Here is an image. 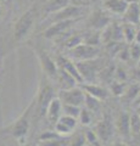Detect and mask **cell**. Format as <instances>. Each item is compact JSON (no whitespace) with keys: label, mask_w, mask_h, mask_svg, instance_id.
Returning <instances> with one entry per match:
<instances>
[{"label":"cell","mask_w":140,"mask_h":146,"mask_svg":"<svg viewBox=\"0 0 140 146\" xmlns=\"http://www.w3.org/2000/svg\"><path fill=\"white\" fill-rule=\"evenodd\" d=\"M78 118H79V121H80L82 124L88 125V124L92 123V118H93L92 117V112H90L88 108H82L80 110V113H79Z\"/></svg>","instance_id":"obj_26"},{"label":"cell","mask_w":140,"mask_h":146,"mask_svg":"<svg viewBox=\"0 0 140 146\" xmlns=\"http://www.w3.org/2000/svg\"><path fill=\"white\" fill-rule=\"evenodd\" d=\"M80 107L78 106H73V105H66V104H62V113L67 116H71V117H74L78 119V116L80 113Z\"/></svg>","instance_id":"obj_23"},{"label":"cell","mask_w":140,"mask_h":146,"mask_svg":"<svg viewBox=\"0 0 140 146\" xmlns=\"http://www.w3.org/2000/svg\"><path fill=\"white\" fill-rule=\"evenodd\" d=\"M129 56L134 58V60H139L140 58V44L137 42H133L130 43V46H129Z\"/></svg>","instance_id":"obj_27"},{"label":"cell","mask_w":140,"mask_h":146,"mask_svg":"<svg viewBox=\"0 0 140 146\" xmlns=\"http://www.w3.org/2000/svg\"><path fill=\"white\" fill-rule=\"evenodd\" d=\"M60 101L66 105H73V106L82 107L84 105V99H85V93L83 89L73 86L71 89L61 90L60 94Z\"/></svg>","instance_id":"obj_6"},{"label":"cell","mask_w":140,"mask_h":146,"mask_svg":"<svg viewBox=\"0 0 140 146\" xmlns=\"http://www.w3.org/2000/svg\"><path fill=\"white\" fill-rule=\"evenodd\" d=\"M127 6L128 3L125 0H104V7L115 15H123Z\"/></svg>","instance_id":"obj_15"},{"label":"cell","mask_w":140,"mask_h":146,"mask_svg":"<svg viewBox=\"0 0 140 146\" xmlns=\"http://www.w3.org/2000/svg\"><path fill=\"white\" fill-rule=\"evenodd\" d=\"M111 89H112V93L117 96H119V95H123L124 91H125V84L123 82H116V83H112L111 85Z\"/></svg>","instance_id":"obj_31"},{"label":"cell","mask_w":140,"mask_h":146,"mask_svg":"<svg viewBox=\"0 0 140 146\" xmlns=\"http://www.w3.org/2000/svg\"><path fill=\"white\" fill-rule=\"evenodd\" d=\"M56 65L58 68H62L65 70L67 73L73 77V78L77 80V83H83V79L80 77L79 72H78V68L76 66V62H73L68 57H65V56H58L57 57V61H56Z\"/></svg>","instance_id":"obj_11"},{"label":"cell","mask_w":140,"mask_h":146,"mask_svg":"<svg viewBox=\"0 0 140 146\" xmlns=\"http://www.w3.org/2000/svg\"><path fill=\"white\" fill-rule=\"evenodd\" d=\"M39 146H62V141L60 140V138L43 140V141H39Z\"/></svg>","instance_id":"obj_32"},{"label":"cell","mask_w":140,"mask_h":146,"mask_svg":"<svg viewBox=\"0 0 140 146\" xmlns=\"http://www.w3.org/2000/svg\"><path fill=\"white\" fill-rule=\"evenodd\" d=\"M129 115L127 113H121L116 121V129L118 133L123 136H129L130 134V123H129Z\"/></svg>","instance_id":"obj_18"},{"label":"cell","mask_w":140,"mask_h":146,"mask_svg":"<svg viewBox=\"0 0 140 146\" xmlns=\"http://www.w3.org/2000/svg\"><path fill=\"white\" fill-rule=\"evenodd\" d=\"M115 76L118 82H125V79H127V72H125L124 68L122 67H117L116 71H115Z\"/></svg>","instance_id":"obj_35"},{"label":"cell","mask_w":140,"mask_h":146,"mask_svg":"<svg viewBox=\"0 0 140 146\" xmlns=\"http://www.w3.org/2000/svg\"><path fill=\"white\" fill-rule=\"evenodd\" d=\"M117 54H118V58H119V60H122V61H127V60H129V58H130V56H129V49H121Z\"/></svg>","instance_id":"obj_36"},{"label":"cell","mask_w":140,"mask_h":146,"mask_svg":"<svg viewBox=\"0 0 140 146\" xmlns=\"http://www.w3.org/2000/svg\"><path fill=\"white\" fill-rule=\"evenodd\" d=\"M110 23H111V18L101 10L93 11L88 18V25L94 31H101Z\"/></svg>","instance_id":"obj_9"},{"label":"cell","mask_w":140,"mask_h":146,"mask_svg":"<svg viewBox=\"0 0 140 146\" xmlns=\"http://www.w3.org/2000/svg\"><path fill=\"white\" fill-rule=\"evenodd\" d=\"M84 11H85V9L83 6L68 4L65 7H62L61 10L50 13L49 15V21H50V23H54V22L65 21V20H78L84 13Z\"/></svg>","instance_id":"obj_4"},{"label":"cell","mask_w":140,"mask_h":146,"mask_svg":"<svg viewBox=\"0 0 140 146\" xmlns=\"http://www.w3.org/2000/svg\"><path fill=\"white\" fill-rule=\"evenodd\" d=\"M87 144V141H85V136L82 135V134H78L76 135L73 140L71 141V145L70 146H84Z\"/></svg>","instance_id":"obj_34"},{"label":"cell","mask_w":140,"mask_h":146,"mask_svg":"<svg viewBox=\"0 0 140 146\" xmlns=\"http://www.w3.org/2000/svg\"><path fill=\"white\" fill-rule=\"evenodd\" d=\"M4 146H19V145H16V144H9V145H4Z\"/></svg>","instance_id":"obj_42"},{"label":"cell","mask_w":140,"mask_h":146,"mask_svg":"<svg viewBox=\"0 0 140 146\" xmlns=\"http://www.w3.org/2000/svg\"><path fill=\"white\" fill-rule=\"evenodd\" d=\"M138 63H139V67H140V58H139V60H138Z\"/></svg>","instance_id":"obj_46"},{"label":"cell","mask_w":140,"mask_h":146,"mask_svg":"<svg viewBox=\"0 0 140 146\" xmlns=\"http://www.w3.org/2000/svg\"><path fill=\"white\" fill-rule=\"evenodd\" d=\"M127 3H139V0H125Z\"/></svg>","instance_id":"obj_40"},{"label":"cell","mask_w":140,"mask_h":146,"mask_svg":"<svg viewBox=\"0 0 140 146\" xmlns=\"http://www.w3.org/2000/svg\"><path fill=\"white\" fill-rule=\"evenodd\" d=\"M134 42H137L140 44V29L137 31V34H135V39H134Z\"/></svg>","instance_id":"obj_37"},{"label":"cell","mask_w":140,"mask_h":146,"mask_svg":"<svg viewBox=\"0 0 140 146\" xmlns=\"http://www.w3.org/2000/svg\"><path fill=\"white\" fill-rule=\"evenodd\" d=\"M129 123H130V134L140 133V116L138 113L129 117Z\"/></svg>","instance_id":"obj_24"},{"label":"cell","mask_w":140,"mask_h":146,"mask_svg":"<svg viewBox=\"0 0 140 146\" xmlns=\"http://www.w3.org/2000/svg\"><path fill=\"white\" fill-rule=\"evenodd\" d=\"M122 31H123V39L127 43H133L135 39V34H137V29H135L134 25L125 23L122 26Z\"/></svg>","instance_id":"obj_21"},{"label":"cell","mask_w":140,"mask_h":146,"mask_svg":"<svg viewBox=\"0 0 140 146\" xmlns=\"http://www.w3.org/2000/svg\"><path fill=\"white\" fill-rule=\"evenodd\" d=\"M102 61L100 58H92V60L85 61H77L76 66L78 68V72L84 83H93L95 80L99 71L101 68Z\"/></svg>","instance_id":"obj_3"},{"label":"cell","mask_w":140,"mask_h":146,"mask_svg":"<svg viewBox=\"0 0 140 146\" xmlns=\"http://www.w3.org/2000/svg\"><path fill=\"white\" fill-rule=\"evenodd\" d=\"M1 15H3V7L0 5V17H1Z\"/></svg>","instance_id":"obj_41"},{"label":"cell","mask_w":140,"mask_h":146,"mask_svg":"<svg viewBox=\"0 0 140 146\" xmlns=\"http://www.w3.org/2000/svg\"><path fill=\"white\" fill-rule=\"evenodd\" d=\"M84 146H93V145H89V144H85Z\"/></svg>","instance_id":"obj_45"},{"label":"cell","mask_w":140,"mask_h":146,"mask_svg":"<svg viewBox=\"0 0 140 146\" xmlns=\"http://www.w3.org/2000/svg\"><path fill=\"white\" fill-rule=\"evenodd\" d=\"M55 138H61V135H60V134H57L56 131L48 130V131H44V133L39 136V141L49 140V139H55Z\"/></svg>","instance_id":"obj_33"},{"label":"cell","mask_w":140,"mask_h":146,"mask_svg":"<svg viewBox=\"0 0 140 146\" xmlns=\"http://www.w3.org/2000/svg\"><path fill=\"white\" fill-rule=\"evenodd\" d=\"M35 21V10L34 9H29L26 12H23L16 21L15 26H13V39L16 42H22L26 39L31 31L33 29Z\"/></svg>","instance_id":"obj_1"},{"label":"cell","mask_w":140,"mask_h":146,"mask_svg":"<svg viewBox=\"0 0 140 146\" xmlns=\"http://www.w3.org/2000/svg\"><path fill=\"white\" fill-rule=\"evenodd\" d=\"M52 99H54V91L51 89V86L49 84L44 85V88H42V90L39 91V95H38V104H39L40 115H45L48 105Z\"/></svg>","instance_id":"obj_14"},{"label":"cell","mask_w":140,"mask_h":146,"mask_svg":"<svg viewBox=\"0 0 140 146\" xmlns=\"http://www.w3.org/2000/svg\"><path fill=\"white\" fill-rule=\"evenodd\" d=\"M84 105L87 106V108L89 110L90 112H94V111H96V110H99V107H100V100H98L96 98H94V96H92V95L85 93Z\"/></svg>","instance_id":"obj_22"},{"label":"cell","mask_w":140,"mask_h":146,"mask_svg":"<svg viewBox=\"0 0 140 146\" xmlns=\"http://www.w3.org/2000/svg\"><path fill=\"white\" fill-rule=\"evenodd\" d=\"M77 22V20H65V21H57L50 23V26L43 32V35L46 39H54L57 36H61L64 33H66L72 26Z\"/></svg>","instance_id":"obj_7"},{"label":"cell","mask_w":140,"mask_h":146,"mask_svg":"<svg viewBox=\"0 0 140 146\" xmlns=\"http://www.w3.org/2000/svg\"><path fill=\"white\" fill-rule=\"evenodd\" d=\"M83 90L87 94L96 98L98 100H105L108 98V91L105 88H102V86L98 84H94V83H85L83 85Z\"/></svg>","instance_id":"obj_17"},{"label":"cell","mask_w":140,"mask_h":146,"mask_svg":"<svg viewBox=\"0 0 140 146\" xmlns=\"http://www.w3.org/2000/svg\"><path fill=\"white\" fill-rule=\"evenodd\" d=\"M37 146H39V145H37Z\"/></svg>","instance_id":"obj_47"},{"label":"cell","mask_w":140,"mask_h":146,"mask_svg":"<svg viewBox=\"0 0 140 146\" xmlns=\"http://www.w3.org/2000/svg\"><path fill=\"white\" fill-rule=\"evenodd\" d=\"M58 122L62 123L64 125H66L67 128H70L71 130H73L77 127V118L67 116V115H61V117L58 118Z\"/></svg>","instance_id":"obj_25"},{"label":"cell","mask_w":140,"mask_h":146,"mask_svg":"<svg viewBox=\"0 0 140 146\" xmlns=\"http://www.w3.org/2000/svg\"><path fill=\"white\" fill-rule=\"evenodd\" d=\"M33 104L34 102L31 104L28 108L23 112V115L17 118V121L15 123H12L10 127H7L5 131H4V133L10 134L16 140H19V143L21 145L25 143L23 140L26 139V135L28 134V130H29V116H31V110H32Z\"/></svg>","instance_id":"obj_2"},{"label":"cell","mask_w":140,"mask_h":146,"mask_svg":"<svg viewBox=\"0 0 140 146\" xmlns=\"http://www.w3.org/2000/svg\"><path fill=\"white\" fill-rule=\"evenodd\" d=\"M49 122L51 123H56L58 121V118L62 115V102L60 101L58 98H54L50 102H49L46 111H45Z\"/></svg>","instance_id":"obj_12"},{"label":"cell","mask_w":140,"mask_h":146,"mask_svg":"<svg viewBox=\"0 0 140 146\" xmlns=\"http://www.w3.org/2000/svg\"><path fill=\"white\" fill-rule=\"evenodd\" d=\"M113 146H128V145H125L124 143H117V144H115Z\"/></svg>","instance_id":"obj_39"},{"label":"cell","mask_w":140,"mask_h":146,"mask_svg":"<svg viewBox=\"0 0 140 146\" xmlns=\"http://www.w3.org/2000/svg\"><path fill=\"white\" fill-rule=\"evenodd\" d=\"M56 78L58 80V84H60L61 90L71 89V88H73V86H76V84H77V80L70 74V73H67L65 70L58 68V67H57V76H56Z\"/></svg>","instance_id":"obj_16"},{"label":"cell","mask_w":140,"mask_h":146,"mask_svg":"<svg viewBox=\"0 0 140 146\" xmlns=\"http://www.w3.org/2000/svg\"><path fill=\"white\" fill-rule=\"evenodd\" d=\"M84 136H85V141H87V144L93 145V146H99L100 145V143H99V138H98V135L95 134V131L89 130V131H87V134H85Z\"/></svg>","instance_id":"obj_28"},{"label":"cell","mask_w":140,"mask_h":146,"mask_svg":"<svg viewBox=\"0 0 140 146\" xmlns=\"http://www.w3.org/2000/svg\"><path fill=\"white\" fill-rule=\"evenodd\" d=\"M83 43L88 45H93V46H99L101 44V33L100 31H92L85 36H83Z\"/></svg>","instance_id":"obj_20"},{"label":"cell","mask_w":140,"mask_h":146,"mask_svg":"<svg viewBox=\"0 0 140 146\" xmlns=\"http://www.w3.org/2000/svg\"><path fill=\"white\" fill-rule=\"evenodd\" d=\"M71 0H48L45 4V12L46 13H54L58 10H61L62 7L68 5Z\"/></svg>","instance_id":"obj_19"},{"label":"cell","mask_w":140,"mask_h":146,"mask_svg":"<svg viewBox=\"0 0 140 146\" xmlns=\"http://www.w3.org/2000/svg\"><path fill=\"white\" fill-rule=\"evenodd\" d=\"M138 115L140 116V105H138Z\"/></svg>","instance_id":"obj_43"},{"label":"cell","mask_w":140,"mask_h":146,"mask_svg":"<svg viewBox=\"0 0 140 146\" xmlns=\"http://www.w3.org/2000/svg\"><path fill=\"white\" fill-rule=\"evenodd\" d=\"M6 1H7V3H11V1H13V0H6Z\"/></svg>","instance_id":"obj_44"},{"label":"cell","mask_w":140,"mask_h":146,"mask_svg":"<svg viewBox=\"0 0 140 146\" xmlns=\"http://www.w3.org/2000/svg\"><path fill=\"white\" fill-rule=\"evenodd\" d=\"M37 56L40 62V66H42L43 72H45V74L48 77H50V78H56V76H57L56 62L54 61L46 52L42 51V50H38L37 51Z\"/></svg>","instance_id":"obj_8"},{"label":"cell","mask_w":140,"mask_h":146,"mask_svg":"<svg viewBox=\"0 0 140 146\" xmlns=\"http://www.w3.org/2000/svg\"><path fill=\"white\" fill-rule=\"evenodd\" d=\"M80 43H83V36L82 35H72L66 40V48L72 49V48L77 46V45L80 44Z\"/></svg>","instance_id":"obj_29"},{"label":"cell","mask_w":140,"mask_h":146,"mask_svg":"<svg viewBox=\"0 0 140 146\" xmlns=\"http://www.w3.org/2000/svg\"><path fill=\"white\" fill-rule=\"evenodd\" d=\"M113 124H112V121L108 116H105L98 123V125L95 127V134L98 135L99 140L101 141H108L112 135H113Z\"/></svg>","instance_id":"obj_10"},{"label":"cell","mask_w":140,"mask_h":146,"mask_svg":"<svg viewBox=\"0 0 140 146\" xmlns=\"http://www.w3.org/2000/svg\"><path fill=\"white\" fill-rule=\"evenodd\" d=\"M124 20L130 25H140V5L139 3H128V6L123 13Z\"/></svg>","instance_id":"obj_13"},{"label":"cell","mask_w":140,"mask_h":146,"mask_svg":"<svg viewBox=\"0 0 140 146\" xmlns=\"http://www.w3.org/2000/svg\"><path fill=\"white\" fill-rule=\"evenodd\" d=\"M139 90H140V86H139V85H132L130 88L125 89V91H124V94H123V95H124V96L130 101V100H134L135 98H137V95H138V93H139Z\"/></svg>","instance_id":"obj_30"},{"label":"cell","mask_w":140,"mask_h":146,"mask_svg":"<svg viewBox=\"0 0 140 146\" xmlns=\"http://www.w3.org/2000/svg\"><path fill=\"white\" fill-rule=\"evenodd\" d=\"M134 101L137 102V105H140V90H139V93H138V95H137V98L134 99Z\"/></svg>","instance_id":"obj_38"},{"label":"cell","mask_w":140,"mask_h":146,"mask_svg":"<svg viewBox=\"0 0 140 146\" xmlns=\"http://www.w3.org/2000/svg\"><path fill=\"white\" fill-rule=\"evenodd\" d=\"M71 57L76 61H85V60H92L96 58L99 56V48L88 45L85 43H80L77 46L70 49Z\"/></svg>","instance_id":"obj_5"}]
</instances>
